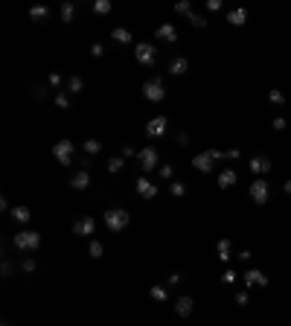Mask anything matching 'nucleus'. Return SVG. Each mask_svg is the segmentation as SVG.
Instances as JSON below:
<instances>
[{"label":"nucleus","instance_id":"f257e3e1","mask_svg":"<svg viewBox=\"0 0 291 326\" xmlns=\"http://www.w3.org/2000/svg\"><path fill=\"white\" fill-rule=\"evenodd\" d=\"M105 227L111 233H119V230H126L128 227V221H131V216H128V210L122 207H111V210H105Z\"/></svg>","mask_w":291,"mask_h":326},{"label":"nucleus","instance_id":"f03ea898","mask_svg":"<svg viewBox=\"0 0 291 326\" xmlns=\"http://www.w3.org/2000/svg\"><path fill=\"white\" fill-rule=\"evenodd\" d=\"M15 248H18V251H26V254L38 251V248H41V233H38V230H21V233H15Z\"/></svg>","mask_w":291,"mask_h":326},{"label":"nucleus","instance_id":"7ed1b4c3","mask_svg":"<svg viewBox=\"0 0 291 326\" xmlns=\"http://www.w3.org/2000/svg\"><path fill=\"white\" fill-rule=\"evenodd\" d=\"M143 96H146L149 102H163V99H166V85H163V79H157V76L146 79V85H143Z\"/></svg>","mask_w":291,"mask_h":326},{"label":"nucleus","instance_id":"20e7f679","mask_svg":"<svg viewBox=\"0 0 291 326\" xmlns=\"http://www.w3.org/2000/svg\"><path fill=\"white\" fill-rule=\"evenodd\" d=\"M247 192H251V201L262 207V204H268V198H271V184H268L265 178H256V181H251Z\"/></svg>","mask_w":291,"mask_h":326},{"label":"nucleus","instance_id":"39448f33","mask_svg":"<svg viewBox=\"0 0 291 326\" xmlns=\"http://www.w3.org/2000/svg\"><path fill=\"white\" fill-rule=\"evenodd\" d=\"M134 58H137L143 67H151V64L157 61V47H154V44H146V41H143V44L134 47Z\"/></svg>","mask_w":291,"mask_h":326},{"label":"nucleus","instance_id":"423d86ee","mask_svg":"<svg viewBox=\"0 0 291 326\" xmlns=\"http://www.w3.org/2000/svg\"><path fill=\"white\" fill-rule=\"evenodd\" d=\"M137 160H140V169H143V172H151V169H157L160 157H157V149H154V146H146V149L137 151Z\"/></svg>","mask_w":291,"mask_h":326},{"label":"nucleus","instance_id":"0eeeda50","mask_svg":"<svg viewBox=\"0 0 291 326\" xmlns=\"http://www.w3.org/2000/svg\"><path fill=\"white\" fill-rule=\"evenodd\" d=\"M242 279H244L247 289H268V282H271V279L265 277V271H259V268H247Z\"/></svg>","mask_w":291,"mask_h":326},{"label":"nucleus","instance_id":"6e6552de","mask_svg":"<svg viewBox=\"0 0 291 326\" xmlns=\"http://www.w3.org/2000/svg\"><path fill=\"white\" fill-rule=\"evenodd\" d=\"M247 169H251L254 175H259V178H265V175L274 169V160H271V157H265V154H256V157H251V160H247Z\"/></svg>","mask_w":291,"mask_h":326},{"label":"nucleus","instance_id":"1a4fd4ad","mask_svg":"<svg viewBox=\"0 0 291 326\" xmlns=\"http://www.w3.org/2000/svg\"><path fill=\"white\" fill-rule=\"evenodd\" d=\"M73 143H70V140H58L56 146H53V154H56V160L58 163H64V166H70V163H73Z\"/></svg>","mask_w":291,"mask_h":326},{"label":"nucleus","instance_id":"9d476101","mask_svg":"<svg viewBox=\"0 0 291 326\" xmlns=\"http://www.w3.org/2000/svg\"><path fill=\"white\" fill-rule=\"evenodd\" d=\"M166 128H169V119L166 116H151L149 123H146V134H149L151 140H157L166 134Z\"/></svg>","mask_w":291,"mask_h":326},{"label":"nucleus","instance_id":"9b49d317","mask_svg":"<svg viewBox=\"0 0 291 326\" xmlns=\"http://www.w3.org/2000/svg\"><path fill=\"white\" fill-rule=\"evenodd\" d=\"M134 189L140 192V198H154L157 195V184H151L146 175H140L137 181H134Z\"/></svg>","mask_w":291,"mask_h":326},{"label":"nucleus","instance_id":"f8f14e48","mask_svg":"<svg viewBox=\"0 0 291 326\" xmlns=\"http://www.w3.org/2000/svg\"><path fill=\"white\" fill-rule=\"evenodd\" d=\"M195 312V300H192V297H178V300H175V314H178V317H189V314Z\"/></svg>","mask_w":291,"mask_h":326},{"label":"nucleus","instance_id":"ddd939ff","mask_svg":"<svg viewBox=\"0 0 291 326\" xmlns=\"http://www.w3.org/2000/svg\"><path fill=\"white\" fill-rule=\"evenodd\" d=\"M93 230H96V221H93L91 216H81V219H76V224H73V233H76V236H91Z\"/></svg>","mask_w":291,"mask_h":326},{"label":"nucleus","instance_id":"4468645a","mask_svg":"<svg viewBox=\"0 0 291 326\" xmlns=\"http://www.w3.org/2000/svg\"><path fill=\"white\" fill-rule=\"evenodd\" d=\"M154 35H157V41H166V44H175L178 41V29H175L172 23H160L154 29Z\"/></svg>","mask_w":291,"mask_h":326},{"label":"nucleus","instance_id":"2eb2a0df","mask_svg":"<svg viewBox=\"0 0 291 326\" xmlns=\"http://www.w3.org/2000/svg\"><path fill=\"white\" fill-rule=\"evenodd\" d=\"M192 169H195V172H213V157H210L207 151H201V154H195V157H192Z\"/></svg>","mask_w":291,"mask_h":326},{"label":"nucleus","instance_id":"dca6fc26","mask_svg":"<svg viewBox=\"0 0 291 326\" xmlns=\"http://www.w3.org/2000/svg\"><path fill=\"white\" fill-rule=\"evenodd\" d=\"M70 186H73L76 192H81V189H88V186H91V172H88V169H81V172H76L73 178H70Z\"/></svg>","mask_w":291,"mask_h":326},{"label":"nucleus","instance_id":"f3484780","mask_svg":"<svg viewBox=\"0 0 291 326\" xmlns=\"http://www.w3.org/2000/svg\"><path fill=\"white\" fill-rule=\"evenodd\" d=\"M216 251H219V259L224 262V265H227L230 259H236V256H233V244H230V239H219Z\"/></svg>","mask_w":291,"mask_h":326},{"label":"nucleus","instance_id":"a211bd4d","mask_svg":"<svg viewBox=\"0 0 291 326\" xmlns=\"http://www.w3.org/2000/svg\"><path fill=\"white\" fill-rule=\"evenodd\" d=\"M236 181H239L236 169H224V172H219V189H230V186H236Z\"/></svg>","mask_w":291,"mask_h":326},{"label":"nucleus","instance_id":"6ab92c4d","mask_svg":"<svg viewBox=\"0 0 291 326\" xmlns=\"http://www.w3.org/2000/svg\"><path fill=\"white\" fill-rule=\"evenodd\" d=\"M227 23L230 26H244L247 23V9H230L227 12Z\"/></svg>","mask_w":291,"mask_h":326},{"label":"nucleus","instance_id":"aec40b11","mask_svg":"<svg viewBox=\"0 0 291 326\" xmlns=\"http://www.w3.org/2000/svg\"><path fill=\"white\" fill-rule=\"evenodd\" d=\"M207 154H210V157H213V160H236V157H239V154H242V151H239V149H230V151H221V149H210Z\"/></svg>","mask_w":291,"mask_h":326},{"label":"nucleus","instance_id":"412c9836","mask_svg":"<svg viewBox=\"0 0 291 326\" xmlns=\"http://www.w3.org/2000/svg\"><path fill=\"white\" fill-rule=\"evenodd\" d=\"M186 70H189V61H186L184 56H181V58H172V61H169V73H172V76H184Z\"/></svg>","mask_w":291,"mask_h":326},{"label":"nucleus","instance_id":"4be33fe9","mask_svg":"<svg viewBox=\"0 0 291 326\" xmlns=\"http://www.w3.org/2000/svg\"><path fill=\"white\" fill-rule=\"evenodd\" d=\"M12 219L21 221V224H26V221L32 219V210H29V207H21V204H18V207H12Z\"/></svg>","mask_w":291,"mask_h":326},{"label":"nucleus","instance_id":"5701e85b","mask_svg":"<svg viewBox=\"0 0 291 326\" xmlns=\"http://www.w3.org/2000/svg\"><path fill=\"white\" fill-rule=\"evenodd\" d=\"M149 294H151V300H157V303H166V300H169V289H166V286H151Z\"/></svg>","mask_w":291,"mask_h":326},{"label":"nucleus","instance_id":"b1692460","mask_svg":"<svg viewBox=\"0 0 291 326\" xmlns=\"http://www.w3.org/2000/svg\"><path fill=\"white\" fill-rule=\"evenodd\" d=\"M67 91L70 93H81V91H85V79H81L79 73H73V76L67 79Z\"/></svg>","mask_w":291,"mask_h":326},{"label":"nucleus","instance_id":"393cba45","mask_svg":"<svg viewBox=\"0 0 291 326\" xmlns=\"http://www.w3.org/2000/svg\"><path fill=\"white\" fill-rule=\"evenodd\" d=\"M111 38H114L116 44H131V41H134V38H131V32H128V29H122V26H116L114 32H111Z\"/></svg>","mask_w":291,"mask_h":326},{"label":"nucleus","instance_id":"a878e982","mask_svg":"<svg viewBox=\"0 0 291 326\" xmlns=\"http://www.w3.org/2000/svg\"><path fill=\"white\" fill-rule=\"evenodd\" d=\"M81 149H85V154H99L102 151V140H85Z\"/></svg>","mask_w":291,"mask_h":326},{"label":"nucleus","instance_id":"bb28decb","mask_svg":"<svg viewBox=\"0 0 291 326\" xmlns=\"http://www.w3.org/2000/svg\"><path fill=\"white\" fill-rule=\"evenodd\" d=\"M73 18H76V6H73V3L67 0V3L61 6V21H64V23H70Z\"/></svg>","mask_w":291,"mask_h":326},{"label":"nucleus","instance_id":"cd10ccee","mask_svg":"<svg viewBox=\"0 0 291 326\" xmlns=\"http://www.w3.org/2000/svg\"><path fill=\"white\" fill-rule=\"evenodd\" d=\"M47 15H50L47 6H32V9H29V18H32V21H47Z\"/></svg>","mask_w":291,"mask_h":326},{"label":"nucleus","instance_id":"c85d7f7f","mask_svg":"<svg viewBox=\"0 0 291 326\" xmlns=\"http://www.w3.org/2000/svg\"><path fill=\"white\" fill-rule=\"evenodd\" d=\"M111 9H114L111 0H96V3H93V12H96V15H111Z\"/></svg>","mask_w":291,"mask_h":326},{"label":"nucleus","instance_id":"c756f323","mask_svg":"<svg viewBox=\"0 0 291 326\" xmlns=\"http://www.w3.org/2000/svg\"><path fill=\"white\" fill-rule=\"evenodd\" d=\"M169 192H172L175 198H184L186 195V184L184 181H172V184H169Z\"/></svg>","mask_w":291,"mask_h":326},{"label":"nucleus","instance_id":"7c9ffc66","mask_svg":"<svg viewBox=\"0 0 291 326\" xmlns=\"http://www.w3.org/2000/svg\"><path fill=\"white\" fill-rule=\"evenodd\" d=\"M122 166H126V157H122V154H119V157H111V160H108V172H122Z\"/></svg>","mask_w":291,"mask_h":326},{"label":"nucleus","instance_id":"2f4dec72","mask_svg":"<svg viewBox=\"0 0 291 326\" xmlns=\"http://www.w3.org/2000/svg\"><path fill=\"white\" fill-rule=\"evenodd\" d=\"M268 102H271V105H285V93L274 88V91L268 93Z\"/></svg>","mask_w":291,"mask_h":326},{"label":"nucleus","instance_id":"473e14b6","mask_svg":"<svg viewBox=\"0 0 291 326\" xmlns=\"http://www.w3.org/2000/svg\"><path fill=\"white\" fill-rule=\"evenodd\" d=\"M88 251H91V256H93V259H102V254H105L102 242H96V239H91V248H88Z\"/></svg>","mask_w":291,"mask_h":326},{"label":"nucleus","instance_id":"72a5a7b5","mask_svg":"<svg viewBox=\"0 0 291 326\" xmlns=\"http://www.w3.org/2000/svg\"><path fill=\"white\" fill-rule=\"evenodd\" d=\"M175 12L189 18V15H192V6H189V0H181V3H175Z\"/></svg>","mask_w":291,"mask_h":326},{"label":"nucleus","instance_id":"f704fd0d","mask_svg":"<svg viewBox=\"0 0 291 326\" xmlns=\"http://www.w3.org/2000/svg\"><path fill=\"white\" fill-rule=\"evenodd\" d=\"M189 23H192L195 29H204V26H207V18H204V15H195V12H192V15H189Z\"/></svg>","mask_w":291,"mask_h":326},{"label":"nucleus","instance_id":"c9c22d12","mask_svg":"<svg viewBox=\"0 0 291 326\" xmlns=\"http://www.w3.org/2000/svg\"><path fill=\"white\" fill-rule=\"evenodd\" d=\"M221 282H224V286H233V282H236V271H233V268H227V271L221 274Z\"/></svg>","mask_w":291,"mask_h":326},{"label":"nucleus","instance_id":"e433bc0d","mask_svg":"<svg viewBox=\"0 0 291 326\" xmlns=\"http://www.w3.org/2000/svg\"><path fill=\"white\" fill-rule=\"evenodd\" d=\"M251 303V291H239L236 294V306H247Z\"/></svg>","mask_w":291,"mask_h":326},{"label":"nucleus","instance_id":"4c0bfd02","mask_svg":"<svg viewBox=\"0 0 291 326\" xmlns=\"http://www.w3.org/2000/svg\"><path fill=\"white\" fill-rule=\"evenodd\" d=\"M56 105L58 108H70V96L67 93H56Z\"/></svg>","mask_w":291,"mask_h":326},{"label":"nucleus","instance_id":"58836bf2","mask_svg":"<svg viewBox=\"0 0 291 326\" xmlns=\"http://www.w3.org/2000/svg\"><path fill=\"white\" fill-rule=\"evenodd\" d=\"M271 126H274V131H285L288 123H285V116H274V123H271Z\"/></svg>","mask_w":291,"mask_h":326},{"label":"nucleus","instance_id":"ea45409f","mask_svg":"<svg viewBox=\"0 0 291 326\" xmlns=\"http://www.w3.org/2000/svg\"><path fill=\"white\" fill-rule=\"evenodd\" d=\"M172 175H175V169L169 166V163H163V166H160V178H163V181H169Z\"/></svg>","mask_w":291,"mask_h":326},{"label":"nucleus","instance_id":"a19ab883","mask_svg":"<svg viewBox=\"0 0 291 326\" xmlns=\"http://www.w3.org/2000/svg\"><path fill=\"white\" fill-rule=\"evenodd\" d=\"M181 282H184L181 274H169V277H166V286H181Z\"/></svg>","mask_w":291,"mask_h":326},{"label":"nucleus","instance_id":"79ce46f5","mask_svg":"<svg viewBox=\"0 0 291 326\" xmlns=\"http://www.w3.org/2000/svg\"><path fill=\"white\" fill-rule=\"evenodd\" d=\"M35 268H38V262H35V259H23V271H26V274H32Z\"/></svg>","mask_w":291,"mask_h":326},{"label":"nucleus","instance_id":"37998d69","mask_svg":"<svg viewBox=\"0 0 291 326\" xmlns=\"http://www.w3.org/2000/svg\"><path fill=\"white\" fill-rule=\"evenodd\" d=\"M91 53H93V56H96V58H99V56H102V53H105V44H99V41H96V44L91 47Z\"/></svg>","mask_w":291,"mask_h":326},{"label":"nucleus","instance_id":"c03bdc74","mask_svg":"<svg viewBox=\"0 0 291 326\" xmlns=\"http://www.w3.org/2000/svg\"><path fill=\"white\" fill-rule=\"evenodd\" d=\"M178 146H186V143H189V134H186V131H178Z\"/></svg>","mask_w":291,"mask_h":326},{"label":"nucleus","instance_id":"a18cd8bd","mask_svg":"<svg viewBox=\"0 0 291 326\" xmlns=\"http://www.w3.org/2000/svg\"><path fill=\"white\" fill-rule=\"evenodd\" d=\"M207 9L210 12H219L221 9V0H207Z\"/></svg>","mask_w":291,"mask_h":326},{"label":"nucleus","instance_id":"49530a36","mask_svg":"<svg viewBox=\"0 0 291 326\" xmlns=\"http://www.w3.org/2000/svg\"><path fill=\"white\" fill-rule=\"evenodd\" d=\"M50 85H53V88H58V85H61V76H58V73H50Z\"/></svg>","mask_w":291,"mask_h":326},{"label":"nucleus","instance_id":"de8ad7c7","mask_svg":"<svg viewBox=\"0 0 291 326\" xmlns=\"http://www.w3.org/2000/svg\"><path fill=\"white\" fill-rule=\"evenodd\" d=\"M236 259H242V262H251V251H242V254L236 256Z\"/></svg>","mask_w":291,"mask_h":326},{"label":"nucleus","instance_id":"09e8293b","mask_svg":"<svg viewBox=\"0 0 291 326\" xmlns=\"http://www.w3.org/2000/svg\"><path fill=\"white\" fill-rule=\"evenodd\" d=\"M282 192H285V195H291V178L285 181V184H282Z\"/></svg>","mask_w":291,"mask_h":326},{"label":"nucleus","instance_id":"8fccbe9b","mask_svg":"<svg viewBox=\"0 0 291 326\" xmlns=\"http://www.w3.org/2000/svg\"><path fill=\"white\" fill-rule=\"evenodd\" d=\"M3 326H9V323H3Z\"/></svg>","mask_w":291,"mask_h":326}]
</instances>
